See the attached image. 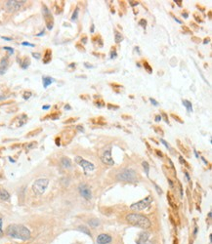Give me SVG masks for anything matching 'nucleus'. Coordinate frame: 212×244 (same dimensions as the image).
<instances>
[{"mask_svg":"<svg viewBox=\"0 0 212 244\" xmlns=\"http://www.w3.org/2000/svg\"><path fill=\"white\" fill-rule=\"evenodd\" d=\"M7 234L10 237L21 240H29L31 236L30 231L23 225H10L7 228Z\"/></svg>","mask_w":212,"mask_h":244,"instance_id":"f257e3e1","label":"nucleus"},{"mask_svg":"<svg viewBox=\"0 0 212 244\" xmlns=\"http://www.w3.org/2000/svg\"><path fill=\"white\" fill-rule=\"evenodd\" d=\"M126 221L130 223L131 225L135 226V227L147 229L151 228V223L148 219L146 216H144L142 214H138V213H131L126 216Z\"/></svg>","mask_w":212,"mask_h":244,"instance_id":"f03ea898","label":"nucleus"},{"mask_svg":"<svg viewBox=\"0 0 212 244\" xmlns=\"http://www.w3.org/2000/svg\"><path fill=\"white\" fill-rule=\"evenodd\" d=\"M116 179L120 182H127V183H136L138 181L136 171L131 168H125L123 169V170H121L116 175Z\"/></svg>","mask_w":212,"mask_h":244,"instance_id":"7ed1b4c3","label":"nucleus"},{"mask_svg":"<svg viewBox=\"0 0 212 244\" xmlns=\"http://www.w3.org/2000/svg\"><path fill=\"white\" fill-rule=\"evenodd\" d=\"M48 185H49V180L48 179L41 178V179L36 180V181H35L33 183V192L36 194V195H41V194L44 193L46 189H47Z\"/></svg>","mask_w":212,"mask_h":244,"instance_id":"20e7f679","label":"nucleus"},{"mask_svg":"<svg viewBox=\"0 0 212 244\" xmlns=\"http://www.w3.org/2000/svg\"><path fill=\"white\" fill-rule=\"evenodd\" d=\"M153 201V198L151 196H147L146 198H144L142 200L138 201L136 203H133L131 206H130V209L133 211H142L145 210L146 208H148L150 206V204Z\"/></svg>","mask_w":212,"mask_h":244,"instance_id":"39448f33","label":"nucleus"},{"mask_svg":"<svg viewBox=\"0 0 212 244\" xmlns=\"http://www.w3.org/2000/svg\"><path fill=\"white\" fill-rule=\"evenodd\" d=\"M26 1H20V0H9L5 2V7L9 12H16L22 8V6Z\"/></svg>","mask_w":212,"mask_h":244,"instance_id":"423d86ee","label":"nucleus"},{"mask_svg":"<svg viewBox=\"0 0 212 244\" xmlns=\"http://www.w3.org/2000/svg\"><path fill=\"white\" fill-rule=\"evenodd\" d=\"M75 160V162L77 164L80 165L81 167L83 168L85 174H87V172H91L95 169V166H94L93 163H91V162L85 160V159H83L82 157H80V156H76Z\"/></svg>","mask_w":212,"mask_h":244,"instance_id":"0eeeda50","label":"nucleus"},{"mask_svg":"<svg viewBox=\"0 0 212 244\" xmlns=\"http://www.w3.org/2000/svg\"><path fill=\"white\" fill-rule=\"evenodd\" d=\"M43 16H44V19H45V23H46V27H47L48 29H53V26H54V20H53V16L51 12L49 11V9L46 7L45 5H43Z\"/></svg>","mask_w":212,"mask_h":244,"instance_id":"6e6552de","label":"nucleus"},{"mask_svg":"<svg viewBox=\"0 0 212 244\" xmlns=\"http://www.w3.org/2000/svg\"><path fill=\"white\" fill-rule=\"evenodd\" d=\"M78 190H79L80 195L82 196L83 198H85L86 200H90L92 198L91 189L86 184H80V185L78 186Z\"/></svg>","mask_w":212,"mask_h":244,"instance_id":"1a4fd4ad","label":"nucleus"},{"mask_svg":"<svg viewBox=\"0 0 212 244\" xmlns=\"http://www.w3.org/2000/svg\"><path fill=\"white\" fill-rule=\"evenodd\" d=\"M102 161L107 165H114V161L112 157V147H109L107 150L104 151L103 155H102Z\"/></svg>","mask_w":212,"mask_h":244,"instance_id":"9d476101","label":"nucleus"},{"mask_svg":"<svg viewBox=\"0 0 212 244\" xmlns=\"http://www.w3.org/2000/svg\"><path fill=\"white\" fill-rule=\"evenodd\" d=\"M112 242V237L111 235L106 234V233H102L97 237V243L98 244H108Z\"/></svg>","mask_w":212,"mask_h":244,"instance_id":"9b49d317","label":"nucleus"},{"mask_svg":"<svg viewBox=\"0 0 212 244\" xmlns=\"http://www.w3.org/2000/svg\"><path fill=\"white\" fill-rule=\"evenodd\" d=\"M150 237V233L147 231H143L140 233L139 238L137 240V244H146L147 241L149 240Z\"/></svg>","mask_w":212,"mask_h":244,"instance_id":"f8f14e48","label":"nucleus"},{"mask_svg":"<svg viewBox=\"0 0 212 244\" xmlns=\"http://www.w3.org/2000/svg\"><path fill=\"white\" fill-rule=\"evenodd\" d=\"M8 58L4 57L0 62V74H4L6 72V70L8 69Z\"/></svg>","mask_w":212,"mask_h":244,"instance_id":"ddd939ff","label":"nucleus"},{"mask_svg":"<svg viewBox=\"0 0 212 244\" xmlns=\"http://www.w3.org/2000/svg\"><path fill=\"white\" fill-rule=\"evenodd\" d=\"M0 199L3 201H8L10 199V194L6 189H0Z\"/></svg>","mask_w":212,"mask_h":244,"instance_id":"4468645a","label":"nucleus"},{"mask_svg":"<svg viewBox=\"0 0 212 244\" xmlns=\"http://www.w3.org/2000/svg\"><path fill=\"white\" fill-rule=\"evenodd\" d=\"M61 164L64 168H70L72 167V161L68 157H63L61 159Z\"/></svg>","mask_w":212,"mask_h":244,"instance_id":"2eb2a0df","label":"nucleus"},{"mask_svg":"<svg viewBox=\"0 0 212 244\" xmlns=\"http://www.w3.org/2000/svg\"><path fill=\"white\" fill-rule=\"evenodd\" d=\"M54 82V79L52 78L50 76H44L43 77V86L44 88H47L49 85H51V84Z\"/></svg>","mask_w":212,"mask_h":244,"instance_id":"dca6fc26","label":"nucleus"},{"mask_svg":"<svg viewBox=\"0 0 212 244\" xmlns=\"http://www.w3.org/2000/svg\"><path fill=\"white\" fill-rule=\"evenodd\" d=\"M51 57H52V51L50 50V49H47V50H46V52H45L43 63H48L49 62L51 61Z\"/></svg>","mask_w":212,"mask_h":244,"instance_id":"f3484780","label":"nucleus"},{"mask_svg":"<svg viewBox=\"0 0 212 244\" xmlns=\"http://www.w3.org/2000/svg\"><path fill=\"white\" fill-rule=\"evenodd\" d=\"M183 105L184 107L187 108V111L188 112H193V105H192V102L188 100H183Z\"/></svg>","mask_w":212,"mask_h":244,"instance_id":"a211bd4d","label":"nucleus"},{"mask_svg":"<svg viewBox=\"0 0 212 244\" xmlns=\"http://www.w3.org/2000/svg\"><path fill=\"white\" fill-rule=\"evenodd\" d=\"M142 165H143V168H144L145 172H146V175L149 176V172H150V165H149V163H148L147 161H143L142 162Z\"/></svg>","mask_w":212,"mask_h":244,"instance_id":"6ab92c4d","label":"nucleus"},{"mask_svg":"<svg viewBox=\"0 0 212 244\" xmlns=\"http://www.w3.org/2000/svg\"><path fill=\"white\" fill-rule=\"evenodd\" d=\"M123 40V36L121 33L119 32H115V36H114V41L116 43H120V42Z\"/></svg>","mask_w":212,"mask_h":244,"instance_id":"aec40b11","label":"nucleus"},{"mask_svg":"<svg viewBox=\"0 0 212 244\" xmlns=\"http://www.w3.org/2000/svg\"><path fill=\"white\" fill-rule=\"evenodd\" d=\"M89 225L91 226V227L96 228L100 225V222H99V220H97V219H91V220L89 221Z\"/></svg>","mask_w":212,"mask_h":244,"instance_id":"412c9836","label":"nucleus"},{"mask_svg":"<svg viewBox=\"0 0 212 244\" xmlns=\"http://www.w3.org/2000/svg\"><path fill=\"white\" fill-rule=\"evenodd\" d=\"M30 59H29V58H24V63H22V68H23V69H27V66H30Z\"/></svg>","mask_w":212,"mask_h":244,"instance_id":"4be33fe9","label":"nucleus"},{"mask_svg":"<svg viewBox=\"0 0 212 244\" xmlns=\"http://www.w3.org/2000/svg\"><path fill=\"white\" fill-rule=\"evenodd\" d=\"M144 68L146 69V70L149 73H151L153 72V69L151 68V66L149 65V63H148V62H144Z\"/></svg>","mask_w":212,"mask_h":244,"instance_id":"5701e85b","label":"nucleus"},{"mask_svg":"<svg viewBox=\"0 0 212 244\" xmlns=\"http://www.w3.org/2000/svg\"><path fill=\"white\" fill-rule=\"evenodd\" d=\"M79 229H80L81 231L85 232L86 234H88V235H90V236L92 235V234H91V232H90V231H88V229L85 228V227H83V226H82V227H79Z\"/></svg>","mask_w":212,"mask_h":244,"instance_id":"b1692460","label":"nucleus"},{"mask_svg":"<svg viewBox=\"0 0 212 244\" xmlns=\"http://www.w3.org/2000/svg\"><path fill=\"white\" fill-rule=\"evenodd\" d=\"M77 16H78V8H76L75 10V12H73L72 16V21H75L77 19Z\"/></svg>","mask_w":212,"mask_h":244,"instance_id":"393cba45","label":"nucleus"},{"mask_svg":"<svg viewBox=\"0 0 212 244\" xmlns=\"http://www.w3.org/2000/svg\"><path fill=\"white\" fill-rule=\"evenodd\" d=\"M36 144H37L36 142H33V143H30V144H29V146H27V150H30V148H33V147H36Z\"/></svg>","mask_w":212,"mask_h":244,"instance_id":"a878e982","label":"nucleus"},{"mask_svg":"<svg viewBox=\"0 0 212 244\" xmlns=\"http://www.w3.org/2000/svg\"><path fill=\"white\" fill-rule=\"evenodd\" d=\"M2 221H3V218L2 216L0 215V237L3 235V231H2Z\"/></svg>","mask_w":212,"mask_h":244,"instance_id":"bb28decb","label":"nucleus"},{"mask_svg":"<svg viewBox=\"0 0 212 244\" xmlns=\"http://www.w3.org/2000/svg\"><path fill=\"white\" fill-rule=\"evenodd\" d=\"M30 96H31V92H24V99H26V100L30 99Z\"/></svg>","mask_w":212,"mask_h":244,"instance_id":"cd10ccee","label":"nucleus"},{"mask_svg":"<svg viewBox=\"0 0 212 244\" xmlns=\"http://www.w3.org/2000/svg\"><path fill=\"white\" fill-rule=\"evenodd\" d=\"M153 184H154V187H155V189H157V193H158V194H161V192H161V189H160V187H158V186H157L155 183H153Z\"/></svg>","mask_w":212,"mask_h":244,"instance_id":"c85d7f7f","label":"nucleus"},{"mask_svg":"<svg viewBox=\"0 0 212 244\" xmlns=\"http://www.w3.org/2000/svg\"><path fill=\"white\" fill-rule=\"evenodd\" d=\"M139 24H140V26H142V27H146V24H147V21H146V20H144V19H142V20H141L140 22H139Z\"/></svg>","mask_w":212,"mask_h":244,"instance_id":"c756f323","label":"nucleus"},{"mask_svg":"<svg viewBox=\"0 0 212 244\" xmlns=\"http://www.w3.org/2000/svg\"><path fill=\"white\" fill-rule=\"evenodd\" d=\"M115 57H116V52H115V49L114 48V49H112V51L111 52V58L114 59Z\"/></svg>","mask_w":212,"mask_h":244,"instance_id":"7c9ffc66","label":"nucleus"},{"mask_svg":"<svg viewBox=\"0 0 212 244\" xmlns=\"http://www.w3.org/2000/svg\"><path fill=\"white\" fill-rule=\"evenodd\" d=\"M160 142H161L162 144H164V146H165V147H166L167 148H171V147H170V146H169V144H167V142H166V141H164L163 139H160Z\"/></svg>","mask_w":212,"mask_h":244,"instance_id":"2f4dec72","label":"nucleus"},{"mask_svg":"<svg viewBox=\"0 0 212 244\" xmlns=\"http://www.w3.org/2000/svg\"><path fill=\"white\" fill-rule=\"evenodd\" d=\"M171 116L173 118H175V119H177V121H179L180 123H183V121H182V119L180 118V117H178L177 115H175V114H171Z\"/></svg>","mask_w":212,"mask_h":244,"instance_id":"473e14b6","label":"nucleus"},{"mask_svg":"<svg viewBox=\"0 0 212 244\" xmlns=\"http://www.w3.org/2000/svg\"><path fill=\"white\" fill-rule=\"evenodd\" d=\"M4 49H5V50L8 51V52L10 53V54H13V53H14V49L11 48V47H4Z\"/></svg>","mask_w":212,"mask_h":244,"instance_id":"72a5a7b5","label":"nucleus"},{"mask_svg":"<svg viewBox=\"0 0 212 244\" xmlns=\"http://www.w3.org/2000/svg\"><path fill=\"white\" fill-rule=\"evenodd\" d=\"M33 57H34L35 59H37V60H38V59H40V57H41L39 53H33Z\"/></svg>","mask_w":212,"mask_h":244,"instance_id":"f704fd0d","label":"nucleus"},{"mask_svg":"<svg viewBox=\"0 0 212 244\" xmlns=\"http://www.w3.org/2000/svg\"><path fill=\"white\" fill-rule=\"evenodd\" d=\"M150 101H151V104H153L154 105H158V102H157V101H155L154 99H153V98H150Z\"/></svg>","mask_w":212,"mask_h":244,"instance_id":"c9c22d12","label":"nucleus"},{"mask_svg":"<svg viewBox=\"0 0 212 244\" xmlns=\"http://www.w3.org/2000/svg\"><path fill=\"white\" fill-rule=\"evenodd\" d=\"M161 114H162V116H163V118H164V120H165V121H166V122L168 123V124H169V121H168V117H167V114H164V112H162Z\"/></svg>","mask_w":212,"mask_h":244,"instance_id":"e433bc0d","label":"nucleus"},{"mask_svg":"<svg viewBox=\"0 0 212 244\" xmlns=\"http://www.w3.org/2000/svg\"><path fill=\"white\" fill-rule=\"evenodd\" d=\"M22 44H23L24 46H30V47H34V44L29 43V42H23Z\"/></svg>","mask_w":212,"mask_h":244,"instance_id":"4c0bfd02","label":"nucleus"},{"mask_svg":"<svg viewBox=\"0 0 212 244\" xmlns=\"http://www.w3.org/2000/svg\"><path fill=\"white\" fill-rule=\"evenodd\" d=\"M129 4L131 6H136V5L139 4V2H138V1H129Z\"/></svg>","mask_w":212,"mask_h":244,"instance_id":"58836bf2","label":"nucleus"},{"mask_svg":"<svg viewBox=\"0 0 212 244\" xmlns=\"http://www.w3.org/2000/svg\"><path fill=\"white\" fill-rule=\"evenodd\" d=\"M154 129L155 131H157V132L158 134H160V135H161V136H162V135H163V132H162V131H161V130H160V129H157V127H154Z\"/></svg>","mask_w":212,"mask_h":244,"instance_id":"ea45409f","label":"nucleus"},{"mask_svg":"<svg viewBox=\"0 0 212 244\" xmlns=\"http://www.w3.org/2000/svg\"><path fill=\"white\" fill-rule=\"evenodd\" d=\"M84 65H85V66H86L87 69H89V68H90V69H92V68H93V66L90 65L89 63H84Z\"/></svg>","mask_w":212,"mask_h":244,"instance_id":"a19ab883","label":"nucleus"},{"mask_svg":"<svg viewBox=\"0 0 212 244\" xmlns=\"http://www.w3.org/2000/svg\"><path fill=\"white\" fill-rule=\"evenodd\" d=\"M160 120H161V116L160 115H157V116H155V121L158 122V121H160Z\"/></svg>","mask_w":212,"mask_h":244,"instance_id":"79ce46f5","label":"nucleus"},{"mask_svg":"<svg viewBox=\"0 0 212 244\" xmlns=\"http://www.w3.org/2000/svg\"><path fill=\"white\" fill-rule=\"evenodd\" d=\"M108 108H115V109H117V108H118V107H112V105L111 104H108Z\"/></svg>","mask_w":212,"mask_h":244,"instance_id":"37998d69","label":"nucleus"},{"mask_svg":"<svg viewBox=\"0 0 212 244\" xmlns=\"http://www.w3.org/2000/svg\"><path fill=\"white\" fill-rule=\"evenodd\" d=\"M185 175H186V178H187V180H188V181H190V175H189V173L187 172V171H185Z\"/></svg>","mask_w":212,"mask_h":244,"instance_id":"c03bdc74","label":"nucleus"},{"mask_svg":"<svg viewBox=\"0 0 212 244\" xmlns=\"http://www.w3.org/2000/svg\"><path fill=\"white\" fill-rule=\"evenodd\" d=\"M81 41H82V43L85 44V43H86V41H87V37H86V36H84V37L82 38V39H81Z\"/></svg>","mask_w":212,"mask_h":244,"instance_id":"a18cd8bd","label":"nucleus"},{"mask_svg":"<svg viewBox=\"0 0 212 244\" xmlns=\"http://www.w3.org/2000/svg\"><path fill=\"white\" fill-rule=\"evenodd\" d=\"M175 3H177L178 6H182V1H180V0H175Z\"/></svg>","mask_w":212,"mask_h":244,"instance_id":"49530a36","label":"nucleus"},{"mask_svg":"<svg viewBox=\"0 0 212 244\" xmlns=\"http://www.w3.org/2000/svg\"><path fill=\"white\" fill-rule=\"evenodd\" d=\"M76 128H77V129H78V130H80V131H82V132H83V131H84V129H83V127H82V126H81V125H78V126H77V127H76Z\"/></svg>","mask_w":212,"mask_h":244,"instance_id":"de8ad7c7","label":"nucleus"},{"mask_svg":"<svg viewBox=\"0 0 212 244\" xmlns=\"http://www.w3.org/2000/svg\"><path fill=\"white\" fill-rule=\"evenodd\" d=\"M174 20H175V21H176V22H177V23H179V24H182V22H181V21H180V20H178V19H177V18H176V17H174Z\"/></svg>","mask_w":212,"mask_h":244,"instance_id":"09e8293b","label":"nucleus"},{"mask_svg":"<svg viewBox=\"0 0 212 244\" xmlns=\"http://www.w3.org/2000/svg\"><path fill=\"white\" fill-rule=\"evenodd\" d=\"M42 108H43V109H48V108H50V105H44V107H42Z\"/></svg>","mask_w":212,"mask_h":244,"instance_id":"8fccbe9b","label":"nucleus"},{"mask_svg":"<svg viewBox=\"0 0 212 244\" xmlns=\"http://www.w3.org/2000/svg\"><path fill=\"white\" fill-rule=\"evenodd\" d=\"M2 38H3V39H5V40H8V41L9 40H12V38H10V37H4V36H3Z\"/></svg>","mask_w":212,"mask_h":244,"instance_id":"3c124183","label":"nucleus"},{"mask_svg":"<svg viewBox=\"0 0 212 244\" xmlns=\"http://www.w3.org/2000/svg\"><path fill=\"white\" fill-rule=\"evenodd\" d=\"M209 40H210V38H206V39L204 40L203 43H205V44H206V43H208V41H209Z\"/></svg>","mask_w":212,"mask_h":244,"instance_id":"603ef678","label":"nucleus"},{"mask_svg":"<svg viewBox=\"0 0 212 244\" xmlns=\"http://www.w3.org/2000/svg\"><path fill=\"white\" fill-rule=\"evenodd\" d=\"M183 16L185 17V18H188V14H187V13H183Z\"/></svg>","mask_w":212,"mask_h":244,"instance_id":"864d4df0","label":"nucleus"},{"mask_svg":"<svg viewBox=\"0 0 212 244\" xmlns=\"http://www.w3.org/2000/svg\"><path fill=\"white\" fill-rule=\"evenodd\" d=\"M65 108H66V109H70V107H69V105H66V107H65Z\"/></svg>","mask_w":212,"mask_h":244,"instance_id":"5fc2aeb1","label":"nucleus"},{"mask_svg":"<svg viewBox=\"0 0 212 244\" xmlns=\"http://www.w3.org/2000/svg\"><path fill=\"white\" fill-rule=\"evenodd\" d=\"M94 31V26H92V27H91V32H93Z\"/></svg>","mask_w":212,"mask_h":244,"instance_id":"6e6d98bb","label":"nucleus"},{"mask_svg":"<svg viewBox=\"0 0 212 244\" xmlns=\"http://www.w3.org/2000/svg\"><path fill=\"white\" fill-rule=\"evenodd\" d=\"M173 244H177V239L174 240V243H173Z\"/></svg>","mask_w":212,"mask_h":244,"instance_id":"4d7b16f0","label":"nucleus"}]
</instances>
